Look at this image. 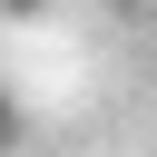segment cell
<instances>
[{
  "mask_svg": "<svg viewBox=\"0 0 157 157\" xmlns=\"http://www.w3.org/2000/svg\"><path fill=\"white\" fill-rule=\"evenodd\" d=\"M108 10H128V20H147V10H157V0H108Z\"/></svg>",
  "mask_w": 157,
  "mask_h": 157,
  "instance_id": "7a4b0ae2",
  "label": "cell"
},
{
  "mask_svg": "<svg viewBox=\"0 0 157 157\" xmlns=\"http://www.w3.org/2000/svg\"><path fill=\"white\" fill-rule=\"evenodd\" d=\"M10 137H20V108H10V88H0V147H10Z\"/></svg>",
  "mask_w": 157,
  "mask_h": 157,
  "instance_id": "6da1fadb",
  "label": "cell"
}]
</instances>
